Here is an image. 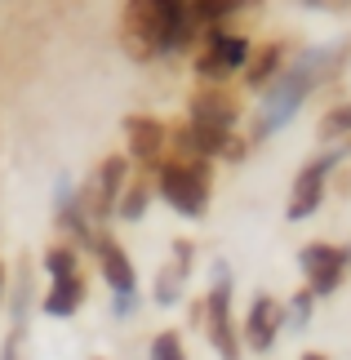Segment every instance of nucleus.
<instances>
[{
  "instance_id": "f257e3e1",
  "label": "nucleus",
  "mask_w": 351,
  "mask_h": 360,
  "mask_svg": "<svg viewBox=\"0 0 351 360\" xmlns=\"http://www.w3.org/2000/svg\"><path fill=\"white\" fill-rule=\"evenodd\" d=\"M191 18L182 0H129L125 5V49L138 63L156 53H178L191 40Z\"/></svg>"
},
{
  "instance_id": "f03ea898",
  "label": "nucleus",
  "mask_w": 351,
  "mask_h": 360,
  "mask_svg": "<svg viewBox=\"0 0 351 360\" xmlns=\"http://www.w3.org/2000/svg\"><path fill=\"white\" fill-rule=\"evenodd\" d=\"M333 63V53H302L298 63L289 67L285 76L276 80V85H267V98H262V116H258V138L285 129V124L293 120V112L307 103V94H312L320 85V72Z\"/></svg>"
},
{
  "instance_id": "7ed1b4c3",
  "label": "nucleus",
  "mask_w": 351,
  "mask_h": 360,
  "mask_svg": "<svg viewBox=\"0 0 351 360\" xmlns=\"http://www.w3.org/2000/svg\"><path fill=\"white\" fill-rule=\"evenodd\" d=\"M160 196L178 214L200 218L209 210V156H187L178 165H165L160 169Z\"/></svg>"
},
{
  "instance_id": "20e7f679",
  "label": "nucleus",
  "mask_w": 351,
  "mask_h": 360,
  "mask_svg": "<svg viewBox=\"0 0 351 360\" xmlns=\"http://www.w3.org/2000/svg\"><path fill=\"white\" fill-rule=\"evenodd\" d=\"M200 316L209 325V342H214V352L222 360H241V334H236V325H231V289H227V281H218L214 289H209Z\"/></svg>"
},
{
  "instance_id": "39448f33",
  "label": "nucleus",
  "mask_w": 351,
  "mask_h": 360,
  "mask_svg": "<svg viewBox=\"0 0 351 360\" xmlns=\"http://www.w3.org/2000/svg\"><path fill=\"white\" fill-rule=\"evenodd\" d=\"M298 258H302V271H307V289H312L316 298H325V294H333V289H338L343 271H347V262H351V254H347V249H338V245H325V240L307 245Z\"/></svg>"
},
{
  "instance_id": "423d86ee",
  "label": "nucleus",
  "mask_w": 351,
  "mask_h": 360,
  "mask_svg": "<svg viewBox=\"0 0 351 360\" xmlns=\"http://www.w3.org/2000/svg\"><path fill=\"white\" fill-rule=\"evenodd\" d=\"M338 156L343 151H325L320 160H312L307 169L293 178V196H289V223H302V218H312L316 210H320V200H325V178H329V169L338 165Z\"/></svg>"
},
{
  "instance_id": "0eeeda50",
  "label": "nucleus",
  "mask_w": 351,
  "mask_h": 360,
  "mask_svg": "<svg viewBox=\"0 0 351 360\" xmlns=\"http://www.w3.org/2000/svg\"><path fill=\"white\" fill-rule=\"evenodd\" d=\"M245 63H249V40H245V36L209 32L200 58H196V72H200V80H222V76L241 72Z\"/></svg>"
},
{
  "instance_id": "6e6552de",
  "label": "nucleus",
  "mask_w": 351,
  "mask_h": 360,
  "mask_svg": "<svg viewBox=\"0 0 351 360\" xmlns=\"http://www.w3.org/2000/svg\"><path fill=\"white\" fill-rule=\"evenodd\" d=\"M94 254H98V271H103V281L111 285V294H116V307L129 311V302H134V294H138L134 262L125 258V249L111 240V236H94Z\"/></svg>"
},
{
  "instance_id": "1a4fd4ad",
  "label": "nucleus",
  "mask_w": 351,
  "mask_h": 360,
  "mask_svg": "<svg viewBox=\"0 0 351 360\" xmlns=\"http://www.w3.org/2000/svg\"><path fill=\"white\" fill-rule=\"evenodd\" d=\"M120 191H125V156H107L103 165H98L89 191H85V218H107V214H116Z\"/></svg>"
},
{
  "instance_id": "9d476101",
  "label": "nucleus",
  "mask_w": 351,
  "mask_h": 360,
  "mask_svg": "<svg viewBox=\"0 0 351 360\" xmlns=\"http://www.w3.org/2000/svg\"><path fill=\"white\" fill-rule=\"evenodd\" d=\"M280 321H285V311L276 307V298L258 294L254 302H249V316H245V342H249L254 352H272V347H276Z\"/></svg>"
},
{
  "instance_id": "9b49d317",
  "label": "nucleus",
  "mask_w": 351,
  "mask_h": 360,
  "mask_svg": "<svg viewBox=\"0 0 351 360\" xmlns=\"http://www.w3.org/2000/svg\"><path fill=\"white\" fill-rule=\"evenodd\" d=\"M125 138H129V156L151 165L165 151V143H170V129L156 116H129L125 120Z\"/></svg>"
},
{
  "instance_id": "f8f14e48",
  "label": "nucleus",
  "mask_w": 351,
  "mask_h": 360,
  "mask_svg": "<svg viewBox=\"0 0 351 360\" xmlns=\"http://www.w3.org/2000/svg\"><path fill=\"white\" fill-rule=\"evenodd\" d=\"M80 302H85V281L72 276H53V289L45 294V316H72Z\"/></svg>"
},
{
  "instance_id": "ddd939ff",
  "label": "nucleus",
  "mask_w": 351,
  "mask_h": 360,
  "mask_svg": "<svg viewBox=\"0 0 351 360\" xmlns=\"http://www.w3.org/2000/svg\"><path fill=\"white\" fill-rule=\"evenodd\" d=\"M280 63H285V45H262L258 49V58H249L245 63V85L249 89H267L276 80V72H280Z\"/></svg>"
},
{
  "instance_id": "4468645a",
  "label": "nucleus",
  "mask_w": 351,
  "mask_h": 360,
  "mask_svg": "<svg viewBox=\"0 0 351 360\" xmlns=\"http://www.w3.org/2000/svg\"><path fill=\"white\" fill-rule=\"evenodd\" d=\"M241 5H245V0H191L187 18H191V27H218L222 18H231Z\"/></svg>"
},
{
  "instance_id": "2eb2a0df",
  "label": "nucleus",
  "mask_w": 351,
  "mask_h": 360,
  "mask_svg": "<svg viewBox=\"0 0 351 360\" xmlns=\"http://www.w3.org/2000/svg\"><path fill=\"white\" fill-rule=\"evenodd\" d=\"M147 200H151V191L143 187V183H125V191H120V200H116V214L125 218V223H134V218H143L147 214Z\"/></svg>"
},
{
  "instance_id": "dca6fc26",
  "label": "nucleus",
  "mask_w": 351,
  "mask_h": 360,
  "mask_svg": "<svg viewBox=\"0 0 351 360\" xmlns=\"http://www.w3.org/2000/svg\"><path fill=\"white\" fill-rule=\"evenodd\" d=\"M45 271H49V276H72V271H76V249H72V245H49Z\"/></svg>"
},
{
  "instance_id": "f3484780",
  "label": "nucleus",
  "mask_w": 351,
  "mask_h": 360,
  "mask_svg": "<svg viewBox=\"0 0 351 360\" xmlns=\"http://www.w3.org/2000/svg\"><path fill=\"white\" fill-rule=\"evenodd\" d=\"M343 134H351V103L333 107V112L320 120V138H343Z\"/></svg>"
},
{
  "instance_id": "a211bd4d",
  "label": "nucleus",
  "mask_w": 351,
  "mask_h": 360,
  "mask_svg": "<svg viewBox=\"0 0 351 360\" xmlns=\"http://www.w3.org/2000/svg\"><path fill=\"white\" fill-rule=\"evenodd\" d=\"M182 276H187V267H174V271H160V281H156V302H178V289H182Z\"/></svg>"
},
{
  "instance_id": "6ab92c4d",
  "label": "nucleus",
  "mask_w": 351,
  "mask_h": 360,
  "mask_svg": "<svg viewBox=\"0 0 351 360\" xmlns=\"http://www.w3.org/2000/svg\"><path fill=\"white\" fill-rule=\"evenodd\" d=\"M151 360H187L182 338L178 334H156V342H151Z\"/></svg>"
},
{
  "instance_id": "aec40b11",
  "label": "nucleus",
  "mask_w": 351,
  "mask_h": 360,
  "mask_svg": "<svg viewBox=\"0 0 351 360\" xmlns=\"http://www.w3.org/2000/svg\"><path fill=\"white\" fill-rule=\"evenodd\" d=\"M312 307H316V294H312V289H302V294L298 298H293V329H302L307 321H312Z\"/></svg>"
},
{
  "instance_id": "412c9836",
  "label": "nucleus",
  "mask_w": 351,
  "mask_h": 360,
  "mask_svg": "<svg viewBox=\"0 0 351 360\" xmlns=\"http://www.w3.org/2000/svg\"><path fill=\"white\" fill-rule=\"evenodd\" d=\"M307 5H312V9H338L343 0H307Z\"/></svg>"
},
{
  "instance_id": "4be33fe9",
  "label": "nucleus",
  "mask_w": 351,
  "mask_h": 360,
  "mask_svg": "<svg viewBox=\"0 0 351 360\" xmlns=\"http://www.w3.org/2000/svg\"><path fill=\"white\" fill-rule=\"evenodd\" d=\"M13 352H18V347H13V338H9V347H5V360H13Z\"/></svg>"
},
{
  "instance_id": "5701e85b",
  "label": "nucleus",
  "mask_w": 351,
  "mask_h": 360,
  "mask_svg": "<svg viewBox=\"0 0 351 360\" xmlns=\"http://www.w3.org/2000/svg\"><path fill=\"white\" fill-rule=\"evenodd\" d=\"M302 360H325V356H320V352H307V356H302Z\"/></svg>"
},
{
  "instance_id": "b1692460",
  "label": "nucleus",
  "mask_w": 351,
  "mask_h": 360,
  "mask_svg": "<svg viewBox=\"0 0 351 360\" xmlns=\"http://www.w3.org/2000/svg\"><path fill=\"white\" fill-rule=\"evenodd\" d=\"M0 294H5V267H0Z\"/></svg>"
}]
</instances>
